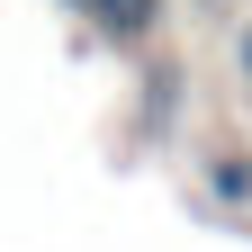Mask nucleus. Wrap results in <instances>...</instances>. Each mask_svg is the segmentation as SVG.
I'll return each instance as SVG.
<instances>
[{
  "mask_svg": "<svg viewBox=\"0 0 252 252\" xmlns=\"http://www.w3.org/2000/svg\"><path fill=\"white\" fill-rule=\"evenodd\" d=\"M234 72L252 81V27H243V36H234Z\"/></svg>",
  "mask_w": 252,
  "mask_h": 252,
  "instance_id": "nucleus-3",
  "label": "nucleus"
},
{
  "mask_svg": "<svg viewBox=\"0 0 252 252\" xmlns=\"http://www.w3.org/2000/svg\"><path fill=\"white\" fill-rule=\"evenodd\" d=\"M90 9H99L108 36H144V27H153V0H90Z\"/></svg>",
  "mask_w": 252,
  "mask_h": 252,
  "instance_id": "nucleus-2",
  "label": "nucleus"
},
{
  "mask_svg": "<svg viewBox=\"0 0 252 252\" xmlns=\"http://www.w3.org/2000/svg\"><path fill=\"white\" fill-rule=\"evenodd\" d=\"M198 180H207V198H216V207H252V153H207Z\"/></svg>",
  "mask_w": 252,
  "mask_h": 252,
  "instance_id": "nucleus-1",
  "label": "nucleus"
}]
</instances>
